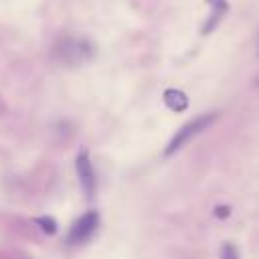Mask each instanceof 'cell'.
Masks as SVG:
<instances>
[{
    "instance_id": "cell-1",
    "label": "cell",
    "mask_w": 259,
    "mask_h": 259,
    "mask_svg": "<svg viewBox=\"0 0 259 259\" xmlns=\"http://www.w3.org/2000/svg\"><path fill=\"white\" fill-rule=\"evenodd\" d=\"M93 53H95V49H93L91 40H87L83 36H63L55 45V51H53L55 59L69 67L87 63L93 57Z\"/></svg>"
},
{
    "instance_id": "cell-2",
    "label": "cell",
    "mask_w": 259,
    "mask_h": 259,
    "mask_svg": "<svg viewBox=\"0 0 259 259\" xmlns=\"http://www.w3.org/2000/svg\"><path fill=\"white\" fill-rule=\"evenodd\" d=\"M217 119V113H204V115H198L196 119H192V121H188V123H184L176 134H174V138L170 140V144H168V148H166V156H170V154H174L176 150H180L186 142H190L194 136H198L200 132H204L212 121Z\"/></svg>"
},
{
    "instance_id": "cell-3",
    "label": "cell",
    "mask_w": 259,
    "mask_h": 259,
    "mask_svg": "<svg viewBox=\"0 0 259 259\" xmlns=\"http://www.w3.org/2000/svg\"><path fill=\"white\" fill-rule=\"evenodd\" d=\"M75 168H77V176H79V182H81V188L85 190L87 198H93L95 194V184H97V178H95V172H93V164L89 160V154L87 150H81L77 154V160H75Z\"/></svg>"
},
{
    "instance_id": "cell-4",
    "label": "cell",
    "mask_w": 259,
    "mask_h": 259,
    "mask_svg": "<svg viewBox=\"0 0 259 259\" xmlns=\"http://www.w3.org/2000/svg\"><path fill=\"white\" fill-rule=\"evenodd\" d=\"M97 225H99V214H97L95 210L85 212V214H83L79 221H75V225L71 227V233H69V243L77 245V243L87 241V239H89V237L95 233Z\"/></svg>"
},
{
    "instance_id": "cell-5",
    "label": "cell",
    "mask_w": 259,
    "mask_h": 259,
    "mask_svg": "<svg viewBox=\"0 0 259 259\" xmlns=\"http://www.w3.org/2000/svg\"><path fill=\"white\" fill-rule=\"evenodd\" d=\"M164 103H166L172 111L180 113V111H184V109L188 107V97H186V93L180 91V89H166V91H164Z\"/></svg>"
},
{
    "instance_id": "cell-6",
    "label": "cell",
    "mask_w": 259,
    "mask_h": 259,
    "mask_svg": "<svg viewBox=\"0 0 259 259\" xmlns=\"http://www.w3.org/2000/svg\"><path fill=\"white\" fill-rule=\"evenodd\" d=\"M34 223H36L45 233H49V235H55V233H57V221H55L53 217H36Z\"/></svg>"
},
{
    "instance_id": "cell-7",
    "label": "cell",
    "mask_w": 259,
    "mask_h": 259,
    "mask_svg": "<svg viewBox=\"0 0 259 259\" xmlns=\"http://www.w3.org/2000/svg\"><path fill=\"white\" fill-rule=\"evenodd\" d=\"M221 259H239V253L231 243H225L221 247Z\"/></svg>"
},
{
    "instance_id": "cell-8",
    "label": "cell",
    "mask_w": 259,
    "mask_h": 259,
    "mask_svg": "<svg viewBox=\"0 0 259 259\" xmlns=\"http://www.w3.org/2000/svg\"><path fill=\"white\" fill-rule=\"evenodd\" d=\"M229 212H231V208H229V206H217V210H214V214H217L219 219L229 217Z\"/></svg>"
}]
</instances>
